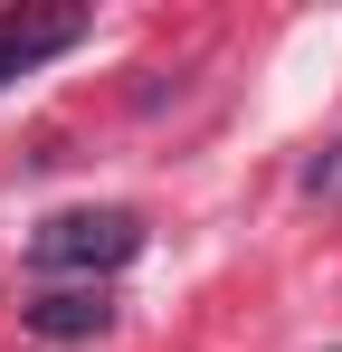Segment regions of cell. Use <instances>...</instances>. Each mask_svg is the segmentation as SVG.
Returning <instances> with one entry per match:
<instances>
[{"label":"cell","mask_w":342,"mask_h":352,"mask_svg":"<svg viewBox=\"0 0 342 352\" xmlns=\"http://www.w3.org/2000/svg\"><path fill=\"white\" fill-rule=\"evenodd\" d=\"M105 324H114L105 286H48V295H29V333H48V343H86V333H105Z\"/></svg>","instance_id":"cell-3"},{"label":"cell","mask_w":342,"mask_h":352,"mask_svg":"<svg viewBox=\"0 0 342 352\" xmlns=\"http://www.w3.org/2000/svg\"><path fill=\"white\" fill-rule=\"evenodd\" d=\"M304 190H314V200H342V143H333V153H314V162H304Z\"/></svg>","instance_id":"cell-4"},{"label":"cell","mask_w":342,"mask_h":352,"mask_svg":"<svg viewBox=\"0 0 342 352\" xmlns=\"http://www.w3.org/2000/svg\"><path fill=\"white\" fill-rule=\"evenodd\" d=\"M86 29H95L86 10H0V86L29 76V67H48V58H67Z\"/></svg>","instance_id":"cell-2"},{"label":"cell","mask_w":342,"mask_h":352,"mask_svg":"<svg viewBox=\"0 0 342 352\" xmlns=\"http://www.w3.org/2000/svg\"><path fill=\"white\" fill-rule=\"evenodd\" d=\"M143 257V219L133 210H57L29 229V267L38 276H86V286H105L114 267H133Z\"/></svg>","instance_id":"cell-1"}]
</instances>
